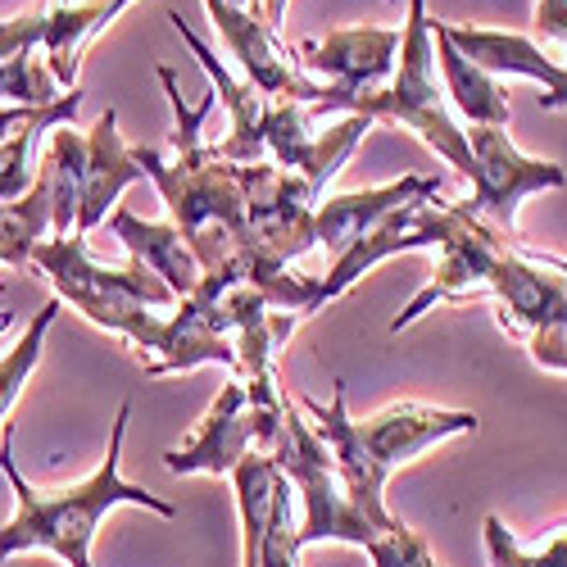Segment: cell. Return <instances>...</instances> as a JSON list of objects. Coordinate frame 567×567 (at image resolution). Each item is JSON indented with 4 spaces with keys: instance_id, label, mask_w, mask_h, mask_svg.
Returning a JSON list of instances; mask_svg holds the SVG:
<instances>
[{
    "instance_id": "obj_1",
    "label": "cell",
    "mask_w": 567,
    "mask_h": 567,
    "mask_svg": "<svg viewBox=\"0 0 567 567\" xmlns=\"http://www.w3.org/2000/svg\"><path fill=\"white\" fill-rule=\"evenodd\" d=\"M127 422H132V404H118V417L110 427V450L101 458V467L91 472L86 482L64 486V491H37L23 482V472L14 463V427L6 422L0 427V472L14 491V517L0 527V563L41 549V554H55L69 567H91V540H96L101 523L132 504V508H151L159 517H177V508L159 495H151L146 486H136L123 477V441H127Z\"/></svg>"
},
{
    "instance_id": "obj_2",
    "label": "cell",
    "mask_w": 567,
    "mask_h": 567,
    "mask_svg": "<svg viewBox=\"0 0 567 567\" xmlns=\"http://www.w3.org/2000/svg\"><path fill=\"white\" fill-rule=\"evenodd\" d=\"M313 118L327 114H359L368 123H400L409 132L422 136V146H432L450 168H458L463 177L472 173V155H467V132L458 127L445 86L436 82V41H432V14L427 0H409V19L400 28V55H395V73L386 86L372 91H341L327 86V96L318 105H309Z\"/></svg>"
},
{
    "instance_id": "obj_3",
    "label": "cell",
    "mask_w": 567,
    "mask_h": 567,
    "mask_svg": "<svg viewBox=\"0 0 567 567\" xmlns=\"http://www.w3.org/2000/svg\"><path fill=\"white\" fill-rule=\"evenodd\" d=\"M32 268H41L51 277L55 300L73 305L86 322H96L105 332L132 341L141 359H146L164 337V322H168L164 309H177V296L146 264H136V259L127 268L96 264L86 250V236H78V231L37 241Z\"/></svg>"
},
{
    "instance_id": "obj_4",
    "label": "cell",
    "mask_w": 567,
    "mask_h": 567,
    "mask_svg": "<svg viewBox=\"0 0 567 567\" xmlns=\"http://www.w3.org/2000/svg\"><path fill=\"white\" fill-rule=\"evenodd\" d=\"M132 155L146 182H155L168 205V223L182 231L205 272L246 259V164L223 159L214 146L186 159H164L151 146H132Z\"/></svg>"
},
{
    "instance_id": "obj_5",
    "label": "cell",
    "mask_w": 567,
    "mask_h": 567,
    "mask_svg": "<svg viewBox=\"0 0 567 567\" xmlns=\"http://www.w3.org/2000/svg\"><path fill=\"white\" fill-rule=\"evenodd\" d=\"M272 463L281 467V477L291 482V491L305 504V517L296 527V545L300 549L322 545V540L368 549L377 536H382L354 508V499H350V491L341 482L332 454H327V445L318 441V432H313V422L305 417V409L291 404V400H287V417H281V436L272 445Z\"/></svg>"
},
{
    "instance_id": "obj_6",
    "label": "cell",
    "mask_w": 567,
    "mask_h": 567,
    "mask_svg": "<svg viewBox=\"0 0 567 567\" xmlns=\"http://www.w3.org/2000/svg\"><path fill=\"white\" fill-rule=\"evenodd\" d=\"M318 192L277 164H246V272H281L296 268L300 255H309L313 241V209Z\"/></svg>"
},
{
    "instance_id": "obj_7",
    "label": "cell",
    "mask_w": 567,
    "mask_h": 567,
    "mask_svg": "<svg viewBox=\"0 0 567 567\" xmlns=\"http://www.w3.org/2000/svg\"><path fill=\"white\" fill-rule=\"evenodd\" d=\"M467 155H472L467 209L508 236H517V209H523L527 196L558 192L567 182V173L554 159H532V155L517 151L508 127H472Z\"/></svg>"
},
{
    "instance_id": "obj_8",
    "label": "cell",
    "mask_w": 567,
    "mask_h": 567,
    "mask_svg": "<svg viewBox=\"0 0 567 567\" xmlns=\"http://www.w3.org/2000/svg\"><path fill=\"white\" fill-rule=\"evenodd\" d=\"M205 14L214 32L227 41V51L241 64V78L268 101H296V105H318L327 96V82H318L296 45L281 41V32L264 19V10H236L227 0H205Z\"/></svg>"
},
{
    "instance_id": "obj_9",
    "label": "cell",
    "mask_w": 567,
    "mask_h": 567,
    "mask_svg": "<svg viewBox=\"0 0 567 567\" xmlns=\"http://www.w3.org/2000/svg\"><path fill=\"white\" fill-rule=\"evenodd\" d=\"M454 218H458V200L454 205H441V196L436 200H413V205L395 209L391 218L377 223L372 231H363L354 246H346L322 277H313L318 309L341 300L354 287V281L363 272H372L377 264H386L395 255H413V250H441V241L450 236Z\"/></svg>"
},
{
    "instance_id": "obj_10",
    "label": "cell",
    "mask_w": 567,
    "mask_h": 567,
    "mask_svg": "<svg viewBox=\"0 0 567 567\" xmlns=\"http://www.w3.org/2000/svg\"><path fill=\"white\" fill-rule=\"evenodd\" d=\"M372 132L368 118L341 114L327 132H313L309 105L296 101H268L264 114V159L305 177L318 196H327V182L341 173V164L359 151V141Z\"/></svg>"
},
{
    "instance_id": "obj_11",
    "label": "cell",
    "mask_w": 567,
    "mask_h": 567,
    "mask_svg": "<svg viewBox=\"0 0 567 567\" xmlns=\"http://www.w3.org/2000/svg\"><path fill=\"white\" fill-rule=\"evenodd\" d=\"M513 241L508 231L491 227L486 218H477L467 209V200H458V218L450 227V236L441 241V259H436V277L422 287L404 313H395L391 332H404L417 318H427L436 305H463V300H482L486 296V277L499 259V250Z\"/></svg>"
},
{
    "instance_id": "obj_12",
    "label": "cell",
    "mask_w": 567,
    "mask_h": 567,
    "mask_svg": "<svg viewBox=\"0 0 567 567\" xmlns=\"http://www.w3.org/2000/svg\"><path fill=\"white\" fill-rule=\"evenodd\" d=\"M250 450H259L250 391H246L241 377H231V382L218 391V400L209 404V413L200 417V427L182 445L164 450V467L173 477H231L236 463H241Z\"/></svg>"
},
{
    "instance_id": "obj_13",
    "label": "cell",
    "mask_w": 567,
    "mask_h": 567,
    "mask_svg": "<svg viewBox=\"0 0 567 567\" xmlns=\"http://www.w3.org/2000/svg\"><path fill=\"white\" fill-rule=\"evenodd\" d=\"M359 445L368 450V458L391 477L395 467L413 463L417 454H427L454 436H472L477 432V413L467 409H436V404H417V400H395L386 409H377L372 417H354Z\"/></svg>"
},
{
    "instance_id": "obj_14",
    "label": "cell",
    "mask_w": 567,
    "mask_h": 567,
    "mask_svg": "<svg viewBox=\"0 0 567 567\" xmlns=\"http://www.w3.org/2000/svg\"><path fill=\"white\" fill-rule=\"evenodd\" d=\"M296 404L305 409V417L313 422L318 441L327 445V454H332V463H337V472H341V482H346L354 508L368 517L377 532H391V527L400 523V517L386 508V482H391V477H386V472L368 458V450L359 445L354 417H350V391H346V382H337L332 404H318V400H309V395H300Z\"/></svg>"
},
{
    "instance_id": "obj_15",
    "label": "cell",
    "mask_w": 567,
    "mask_h": 567,
    "mask_svg": "<svg viewBox=\"0 0 567 567\" xmlns=\"http://www.w3.org/2000/svg\"><path fill=\"white\" fill-rule=\"evenodd\" d=\"M300 64L341 91H372L386 86L400 55V28H337L318 41L296 45Z\"/></svg>"
},
{
    "instance_id": "obj_16",
    "label": "cell",
    "mask_w": 567,
    "mask_h": 567,
    "mask_svg": "<svg viewBox=\"0 0 567 567\" xmlns=\"http://www.w3.org/2000/svg\"><path fill=\"white\" fill-rule=\"evenodd\" d=\"M458 55L482 64L495 78H527L540 82V110H567V64L549 60L527 32H499V28H458L432 19Z\"/></svg>"
},
{
    "instance_id": "obj_17",
    "label": "cell",
    "mask_w": 567,
    "mask_h": 567,
    "mask_svg": "<svg viewBox=\"0 0 567 567\" xmlns=\"http://www.w3.org/2000/svg\"><path fill=\"white\" fill-rule=\"evenodd\" d=\"M441 196V177L432 173H409L386 186H368V192H346V196H322L313 209V241L332 250V259L354 246L363 231H372L382 218L413 200H436Z\"/></svg>"
},
{
    "instance_id": "obj_18",
    "label": "cell",
    "mask_w": 567,
    "mask_h": 567,
    "mask_svg": "<svg viewBox=\"0 0 567 567\" xmlns=\"http://www.w3.org/2000/svg\"><path fill=\"white\" fill-rule=\"evenodd\" d=\"M132 182H146V173H141L132 146H123L118 114L105 110L96 118V127L86 132V168H82V196H78V223H73V231L78 236L96 231L118 209V196L127 192Z\"/></svg>"
},
{
    "instance_id": "obj_19",
    "label": "cell",
    "mask_w": 567,
    "mask_h": 567,
    "mask_svg": "<svg viewBox=\"0 0 567 567\" xmlns=\"http://www.w3.org/2000/svg\"><path fill=\"white\" fill-rule=\"evenodd\" d=\"M168 23L177 28V37L192 45V55L200 60V69H205V78H209V86H214V96H218V105L227 110V118H231V127H227V136L218 141V155L223 159H231V164H264V114H268V96H259V91L246 82V78H231L223 64H218V55L209 51V45L186 28V19L182 14H168Z\"/></svg>"
},
{
    "instance_id": "obj_20",
    "label": "cell",
    "mask_w": 567,
    "mask_h": 567,
    "mask_svg": "<svg viewBox=\"0 0 567 567\" xmlns=\"http://www.w3.org/2000/svg\"><path fill=\"white\" fill-rule=\"evenodd\" d=\"M127 6L136 0H51L45 6V23H41V55H45V69L60 86H78V73H82V55L86 45L96 41Z\"/></svg>"
},
{
    "instance_id": "obj_21",
    "label": "cell",
    "mask_w": 567,
    "mask_h": 567,
    "mask_svg": "<svg viewBox=\"0 0 567 567\" xmlns=\"http://www.w3.org/2000/svg\"><path fill=\"white\" fill-rule=\"evenodd\" d=\"M110 231L123 241V250H127V259H136V264H146L164 287L177 296V305L192 296L196 287H200V277H205V268L196 264V255H192V246L182 241V231L173 227V223H155V218H136L132 209H114L110 218Z\"/></svg>"
},
{
    "instance_id": "obj_22",
    "label": "cell",
    "mask_w": 567,
    "mask_h": 567,
    "mask_svg": "<svg viewBox=\"0 0 567 567\" xmlns=\"http://www.w3.org/2000/svg\"><path fill=\"white\" fill-rule=\"evenodd\" d=\"M151 377H173V372H192V368H227L236 372V337H223L209 322V313L196 300H182L177 313H168L159 346L141 359Z\"/></svg>"
},
{
    "instance_id": "obj_23",
    "label": "cell",
    "mask_w": 567,
    "mask_h": 567,
    "mask_svg": "<svg viewBox=\"0 0 567 567\" xmlns=\"http://www.w3.org/2000/svg\"><path fill=\"white\" fill-rule=\"evenodd\" d=\"M432 41H436V60H441V73H445L450 110H458L472 127H508L513 110H508V91L499 86V78L486 73L482 64H472L467 55H458L436 23H432Z\"/></svg>"
},
{
    "instance_id": "obj_24",
    "label": "cell",
    "mask_w": 567,
    "mask_h": 567,
    "mask_svg": "<svg viewBox=\"0 0 567 567\" xmlns=\"http://www.w3.org/2000/svg\"><path fill=\"white\" fill-rule=\"evenodd\" d=\"M82 168H86V132H78L73 123H60L37 164V182L45 186V196H51V236H73Z\"/></svg>"
},
{
    "instance_id": "obj_25",
    "label": "cell",
    "mask_w": 567,
    "mask_h": 567,
    "mask_svg": "<svg viewBox=\"0 0 567 567\" xmlns=\"http://www.w3.org/2000/svg\"><path fill=\"white\" fill-rule=\"evenodd\" d=\"M45 236H51V196H45V186L37 182L28 196L0 205V264L28 272L32 250Z\"/></svg>"
},
{
    "instance_id": "obj_26",
    "label": "cell",
    "mask_w": 567,
    "mask_h": 567,
    "mask_svg": "<svg viewBox=\"0 0 567 567\" xmlns=\"http://www.w3.org/2000/svg\"><path fill=\"white\" fill-rule=\"evenodd\" d=\"M60 313H64V300L41 305V309H37V318L23 327L19 346H10L6 354H0V427H6V417H10L14 400L23 395L28 377L37 372L41 350H45V337H51V327H55V318H60Z\"/></svg>"
},
{
    "instance_id": "obj_27",
    "label": "cell",
    "mask_w": 567,
    "mask_h": 567,
    "mask_svg": "<svg viewBox=\"0 0 567 567\" xmlns=\"http://www.w3.org/2000/svg\"><path fill=\"white\" fill-rule=\"evenodd\" d=\"M486 558L491 567H567V523H558L540 545H523L499 517H486Z\"/></svg>"
},
{
    "instance_id": "obj_28",
    "label": "cell",
    "mask_w": 567,
    "mask_h": 567,
    "mask_svg": "<svg viewBox=\"0 0 567 567\" xmlns=\"http://www.w3.org/2000/svg\"><path fill=\"white\" fill-rule=\"evenodd\" d=\"M0 101L23 105V110H45L60 101V82L45 69V55L19 51L0 60Z\"/></svg>"
},
{
    "instance_id": "obj_29",
    "label": "cell",
    "mask_w": 567,
    "mask_h": 567,
    "mask_svg": "<svg viewBox=\"0 0 567 567\" xmlns=\"http://www.w3.org/2000/svg\"><path fill=\"white\" fill-rule=\"evenodd\" d=\"M368 558H372V567H441L436 554L427 549V540L404 523H395L391 532L377 536L368 545Z\"/></svg>"
},
{
    "instance_id": "obj_30",
    "label": "cell",
    "mask_w": 567,
    "mask_h": 567,
    "mask_svg": "<svg viewBox=\"0 0 567 567\" xmlns=\"http://www.w3.org/2000/svg\"><path fill=\"white\" fill-rule=\"evenodd\" d=\"M536 32L567 51V0H536Z\"/></svg>"
},
{
    "instance_id": "obj_31",
    "label": "cell",
    "mask_w": 567,
    "mask_h": 567,
    "mask_svg": "<svg viewBox=\"0 0 567 567\" xmlns=\"http://www.w3.org/2000/svg\"><path fill=\"white\" fill-rule=\"evenodd\" d=\"M37 110H23V105H0V141H10L14 127H23Z\"/></svg>"
},
{
    "instance_id": "obj_32",
    "label": "cell",
    "mask_w": 567,
    "mask_h": 567,
    "mask_svg": "<svg viewBox=\"0 0 567 567\" xmlns=\"http://www.w3.org/2000/svg\"><path fill=\"white\" fill-rule=\"evenodd\" d=\"M259 6H264V19L272 28H281V19H287V0H259Z\"/></svg>"
},
{
    "instance_id": "obj_33",
    "label": "cell",
    "mask_w": 567,
    "mask_h": 567,
    "mask_svg": "<svg viewBox=\"0 0 567 567\" xmlns=\"http://www.w3.org/2000/svg\"><path fill=\"white\" fill-rule=\"evenodd\" d=\"M227 6H236V10H259V0H227Z\"/></svg>"
},
{
    "instance_id": "obj_34",
    "label": "cell",
    "mask_w": 567,
    "mask_h": 567,
    "mask_svg": "<svg viewBox=\"0 0 567 567\" xmlns=\"http://www.w3.org/2000/svg\"><path fill=\"white\" fill-rule=\"evenodd\" d=\"M14 327V313H0V332H10Z\"/></svg>"
}]
</instances>
